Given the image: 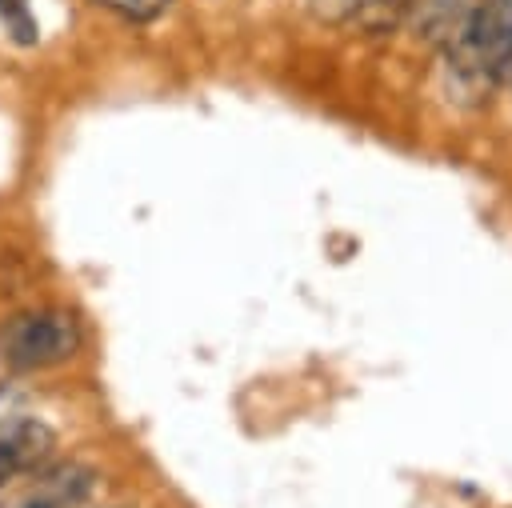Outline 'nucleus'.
<instances>
[{"label": "nucleus", "instance_id": "39448f33", "mask_svg": "<svg viewBox=\"0 0 512 508\" xmlns=\"http://www.w3.org/2000/svg\"><path fill=\"white\" fill-rule=\"evenodd\" d=\"M484 4H488V0H412L416 32H420L428 44L452 48V44L472 28V20L480 16Z\"/></svg>", "mask_w": 512, "mask_h": 508}, {"label": "nucleus", "instance_id": "423d86ee", "mask_svg": "<svg viewBox=\"0 0 512 508\" xmlns=\"http://www.w3.org/2000/svg\"><path fill=\"white\" fill-rule=\"evenodd\" d=\"M408 12H412V0H356L352 4V16L368 32H392Z\"/></svg>", "mask_w": 512, "mask_h": 508}, {"label": "nucleus", "instance_id": "6e6552de", "mask_svg": "<svg viewBox=\"0 0 512 508\" xmlns=\"http://www.w3.org/2000/svg\"><path fill=\"white\" fill-rule=\"evenodd\" d=\"M320 12H328V16H344V12H352V4L356 0H312Z\"/></svg>", "mask_w": 512, "mask_h": 508}, {"label": "nucleus", "instance_id": "0eeeda50", "mask_svg": "<svg viewBox=\"0 0 512 508\" xmlns=\"http://www.w3.org/2000/svg\"><path fill=\"white\" fill-rule=\"evenodd\" d=\"M100 4L120 12V16H128V20H152L168 0H100Z\"/></svg>", "mask_w": 512, "mask_h": 508}, {"label": "nucleus", "instance_id": "20e7f679", "mask_svg": "<svg viewBox=\"0 0 512 508\" xmlns=\"http://www.w3.org/2000/svg\"><path fill=\"white\" fill-rule=\"evenodd\" d=\"M92 488V472L80 464H40L0 488V508H72Z\"/></svg>", "mask_w": 512, "mask_h": 508}, {"label": "nucleus", "instance_id": "7ed1b4c3", "mask_svg": "<svg viewBox=\"0 0 512 508\" xmlns=\"http://www.w3.org/2000/svg\"><path fill=\"white\" fill-rule=\"evenodd\" d=\"M52 452L48 424L32 412L20 388H0V488L32 468H40Z\"/></svg>", "mask_w": 512, "mask_h": 508}, {"label": "nucleus", "instance_id": "f03ea898", "mask_svg": "<svg viewBox=\"0 0 512 508\" xmlns=\"http://www.w3.org/2000/svg\"><path fill=\"white\" fill-rule=\"evenodd\" d=\"M444 52L456 64V72L472 80L512 84V0H488L472 28Z\"/></svg>", "mask_w": 512, "mask_h": 508}, {"label": "nucleus", "instance_id": "f257e3e1", "mask_svg": "<svg viewBox=\"0 0 512 508\" xmlns=\"http://www.w3.org/2000/svg\"><path fill=\"white\" fill-rule=\"evenodd\" d=\"M80 348V324L72 312L60 308H40V312H20L0 328V360L16 372H36L64 364Z\"/></svg>", "mask_w": 512, "mask_h": 508}]
</instances>
